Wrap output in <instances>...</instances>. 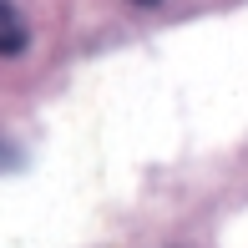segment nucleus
Here are the masks:
<instances>
[{
    "label": "nucleus",
    "instance_id": "1",
    "mask_svg": "<svg viewBox=\"0 0 248 248\" xmlns=\"http://www.w3.org/2000/svg\"><path fill=\"white\" fill-rule=\"evenodd\" d=\"M26 41H31V31H26V20H20V10L0 0V56L26 51Z\"/></svg>",
    "mask_w": 248,
    "mask_h": 248
},
{
    "label": "nucleus",
    "instance_id": "2",
    "mask_svg": "<svg viewBox=\"0 0 248 248\" xmlns=\"http://www.w3.org/2000/svg\"><path fill=\"white\" fill-rule=\"evenodd\" d=\"M137 5H152V0H137Z\"/></svg>",
    "mask_w": 248,
    "mask_h": 248
}]
</instances>
